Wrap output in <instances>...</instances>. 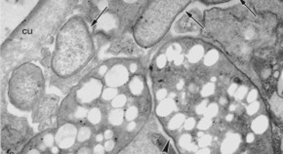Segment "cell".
<instances>
[{
  "mask_svg": "<svg viewBox=\"0 0 283 154\" xmlns=\"http://www.w3.org/2000/svg\"><path fill=\"white\" fill-rule=\"evenodd\" d=\"M80 19H72L60 31L52 66L61 76L74 74L92 56V41Z\"/></svg>",
  "mask_w": 283,
  "mask_h": 154,
  "instance_id": "cell-1",
  "label": "cell"
},
{
  "mask_svg": "<svg viewBox=\"0 0 283 154\" xmlns=\"http://www.w3.org/2000/svg\"><path fill=\"white\" fill-rule=\"evenodd\" d=\"M218 59V53L216 51H210L209 53L206 55L205 57V64L207 65H211L215 64V62Z\"/></svg>",
  "mask_w": 283,
  "mask_h": 154,
  "instance_id": "cell-13",
  "label": "cell"
},
{
  "mask_svg": "<svg viewBox=\"0 0 283 154\" xmlns=\"http://www.w3.org/2000/svg\"><path fill=\"white\" fill-rule=\"evenodd\" d=\"M255 126H258V128L254 129V130L256 131V133H263V131L267 128V126H268V120H266L264 117H261L254 122L253 127H255Z\"/></svg>",
  "mask_w": 283,
  "mask_h": 154,
  "instance_id": "cell-9",
  "label": "cell"
},
{
  "mask_svg": "<svg viewBox=\"0 0 283 154\" xmlns=\"http://www.w3.org/2000/svg\"><path fill=\"white\" fill-rule=\"evenodd\" d=\"M165 96H166V90H160L156 94V97L158 98L159 100H162L163 98H165Z\"/></svg>",
  "mask_w": 283,
  "mask_h": 154,
  "instance_id": "cell-25",
  "label": "cell"
},
{
  "mask_svg": "<svg viewBox=\"0 0 283 154\" xmlns=\"http://www.w3.org/2000/svg\"><path fill=\"white\" fill-rule=\"evenodd\" d=\"M128 73L123 66H116L107 76V83L109 86H120L126 82Z\"/></svg>",
  "mask_w": 283,
  "mask_h": 154,
  "instance_id": "cell-6",
  "label": "cell"
},
{
  "mask_svg": "<svg viewBox=\"0 0 283 154\" xmlns=\"http://www.w3.org/2000/svg\"><path fill=\"white\" fill-rule=\"evenodd\" d=\"M259 106V104L258 103H254V104H252L250 107H249V109H248V113L249 114H253V113H255L257 111V109L258 108H256V107H258Z\"/></svg>",
  "mask_w": 283,
  "mask_h": 154,
  "instance_id": "cell-22",
  "label": "cell"
},
{
  "mask_svg": "<svg viewBox=\"0 0 283 154\" xmlns=\"http://www.w3.org/2000/svg\"><path fill=\"white\" fill-rule=\"evenodd\" d=\"M208 123H209V122H207V120H202L200 122V125H198V127L201 128V129H203V128L206 129V128H208L210 126Z\"/></svg>",
  "mask_w": 283,
  "mask_h": 154,
  "instance_id": "cell-26",
  "label": "cell"
},
{
  "mask_svg": "<svg viewBox=\"0 0 283 154\" xmlns=\"http://www.w3.org/2000/svg\"><path fill=\"white\" fill-rule=\"evenodd\" d=\"M213 91H214L213 84H207V85L205 86L203 88V90H202V95L203 96H209V95H211L212 93H213Z\"/></svg>",
  "mask_w": 283,
  "mask_h": 154,
  "instance_id": "cell-18",
  "label": "cell"
},
{
  "mask_svg": "<svg viewBox=\"0 0 283 154\" xmlns=\"http://www.w3.org/2000/svg\"><path fill=\"white\" fill-rule=\"evenodd\" d=\"M113 146H114V142H113L112 141H108L105 144V148L107 151H111V150L113 148Z\"/></svg>",
  "mask_w": 283,
  "mask_h": 154,
  "instance_id": "cell-20",
  "label": "cell"
},
{
  "mask_svg": "<svg viewBox=\"0 0 283 154\" xmlns=\"http://www.w3.org/2000/svg\"><path fill=\"white\" fill-rule=\"evenodd\" d=\"M217 111H218V108H217V106H216V104H212V106H210L207 108V112L210 117L214 116V115L217 113Z\"/></svg>",
  "mask_w": 283,
  "mask_h": 154,
  "instance_id": "cell-19",
  "label": "cell"
},
{
  "mask_svg": "<svg viewBox=\"0 0 283 154\" xmlns=\"http://www.w3.org/2000/svg\"><path fill=\"white\" fill-rule=\"evenodd\" d=\"M123 112L121 110H113L109 114V122H111L112 125H119L122 122Z\"/></svg>",
  "mask_w": 283,
  "mask_h": 154,
  "instance_id": "cell-8",
  "label": "cell"
},
{
  "mask_svg": "<svg viewBox=\"0 0 283 154\" xmlns=\"http://www.w3.org/2000/svg\"><path fill=\"white\" fill-rule=\"evenodd\" d=\"M105 138L107 139H109V138H111V136H112V133H111V131H107V133H105Z\"/></svg>",
  "mask_w": 283,
  "mask_h": 154,
  "instance_id": "cell-30",
  "label": "cell"
},
{
  "mask_svg": "<svg viewBox=\"0 0 283 154\" xmlns=\"http://www.w3.org/2000/svg\"><path fill=\"white\" fill-rule=\"evenodd\" d=\"M143 87H144L143 82H142L141 78H139V76H138L133 80L132 83H131L130 89H131V92H132L134 95H140L141 92L143 91Z\"/></svg>",
  "mask_w": 283,
  "mask_h": 154,
  "instance_id": "cell-7",
  "label": "cell"
},
{
  "mask_svg": "<svg viewBox=\"0 0 283 154\" xmlns=\"http://www.w3.org/2000/svg\"><path fill=\"white\" fill-rule=\"evenodd\" d=\"M253 139H254V136L251 135V134H249L248 136H247V142H253Z\"/></svg>",
  "mask_w": 283,
  "mask_h": 154,
  "instance_id": "cell-29",
  "label": "cell"
},
{
  "mask_svg": "<svg viewBox=\"0 0 283 154\" xmlns=\"http://www.w3.org/2000/svg\"><path fill=\"white\" fill-rule=\"evenodd\" d=\"M194 127V120L192 118H189L186 123V129H192Z\"/></svg>",
  "mask_w": 283,
  "mask_h": 154,
  "instance_id": "cell-21",
  "label": "cell"
},
{
  "mask_svg": "<svg viewBox=\"0 0 283 154\" xmlns=\"http://www.w3.org/2000/svg\"><path fill=\"white\" fill-rule=\"evenodd\" d=\"M44 79L41 69L32 64H24L12 74L8 95L11 103L22 110L29 111L41 98Z\"/></svg>",
  "mask_w": 283,
  "mask_h": 154,
  "instance_id": "cell-2",
  "label": "cell"
},
{
  "mask_svg": "<svg viewBox=\"0 0 283 154\" xmlns=\"http://www.w3.org/2000/svg\"><path fill=\"white\" fill-rule=\"evenodd\" d=\"M74 136H75V128L71 125H66L58 131L56 141L58 144L63 148H68L73 143Z\"/></svg>",
  "mask_w": 283,
  "mask_h": 154,
  "instance_id": "cell-5",
  "label": "cell"
},
{
  "mask_svg": "<svg viewBox=\"0 0 283 154\" xmlns=\"http://www.w3.org/2000/svg\"><path fill=\"white\" fill-rule=\"evenodd\" d=\"M256 97H257V94H256V91H252V92L250 93V95H249V97H248V101H254V100L256 99Z\"/></svg>",
  "mask_w": 283,
  "mask_h": 154,
  "instance_id": "cell-27",
  "label": "cell"
},
{
  "mask_svg": "<svg viewBox=\"0 0 283 154\" xmlns=\"http://www.w3.org/2000/svg\"><path fill=\"white\" fill-rule=\"evenodd\" d=\"M184 120V116L183 115H177L174 118L172 119L171 122H170V128L171 129H175V128H178L181 123Z\"/></svg>",
  "mask_w": 283,
  "mask_h": 154,
  "instance_id": "cell-14",
  "label": "cell"
},
{
  "mask_svg": "<svg viewBox=\"0 0 283 154\" xmlns=\"http://www.w3.org/2000/svg\"><path fill=\"white\" fill-rule=\"evenodd\" d=\"M91 136V132L90 129L87 127H83L79 130V134H78V141L79 142H85L87 141L88 139L90 138Z\"/></svg>",
  "mask_w": 283,
  "mask_h": 154,
  "instance_id": "cell-12",
  "label": "cell"
},
{
  "mask_svg": "<svg viewBox=\"0 0 283 154\" xmlns=\"http://www.w3.org/2000/svg\"><path fill=\"white\" fill-rule=\"evenodd\" d=\"M134 128H135V123H130V125L128 126V130H132Z\"/></svg>",
  "mask_w": 283,
  "mask_h": 154,
  "instance_id": "cell-31",
  "label": "cell"
},
{
  "mask_svg": "<svg viewBox=\"0 0 283 154\" xmlns=\"http://www.w3.org/2000/svg\"><path fill=\"white\" fill-rule=\"evenodd\" d=\"M115 93H116V91L114 89H108V90L105 91L104 94H102V98L105 100H111L115 96Z\"/></svg>",
  "mask_w": 283,
  "mask_h": 154,
  "instance_id": "cell-17",
  "label": "cell"
},
{
  "mask_svg": "<svg viewBox=\"0 0 283 154\" xmlns=\"http://www.w3.org/2000/svg\"><path fill=\"white\" fill-rule=\"evenodd\" d=\"M173 1H158V2H153L154 6L153 8H148L146 12H144V16L142 17L141 20L139 21L138 23V29L137 30L139 31V34L142 33V31H150V34L147 35L146 39L147 40V45H150L151 37H153V31H155L157 36V41L161 39V36L163 35V33L167 31L168 27L170 26V22L172 20H174L176 17V14L179 12L180 7L175 10H173L172 12H170L167 15H165V11H167V9L171 6ZM182 6L181 8H183Z\"/></svg>",
  "mask_w": 283,
  "mask_h": 154,
  "instance_id": "cell-3",
  "label": "cell"
},
{
  "mask_svg": "<svg viewBox=\"0 0 283 154\" xmlns=\"http://www.w3.org/2000/svg\"><path fill=\"white\" fill-rule=\"evenodd\" d=\"M88 119H89L90 122H92V123L94 124L98 123V122L101 120V113L100 111H99V109H97V108L92 109L89 112V114H88Z\"/></svg>",
  "mask_w": 283,
  "mask_h": 154,
  "instance_id": "cell-10",
  "label": "cell"
},
{
  "mask_svg": "<svg viewBox=\"0 0 283 154\" xmlns=\"http://www.w3.org/2000/svg\"><path fill=\"white\" fill-rule=\"evenodd\" d=\"M202 48L199 47V46H196L194 47L192 51H190V54H189V59H192V61H198L201 57H202Z\"/></svg>",
  "mask_w": 283,
  "mask_h": 154,
  "instance_id": "cell-11",
  "label": "cell"
},
{
  "mask_svg": "<svg viewBox=\"0 0 283 154\" xmlns=\"http://www.w3.org/2000/svg\"><path fill=\"white\" fill-rule=\"evenodd\" d=\"M126 98L124 96H118L116 99L112 101V106H115V107H120L122 106H124L125 103H126Z\"/></svg>",
  "mask_w": 283,
  "mask_h": 154,
  "instance_id": "cell-16",
  "label": "cell"
},
{
  "mask_svg": "<svg viewBox=\"0 0 283 154\" xmlns=\"http://www.w3.org/2000/svg\"><path fill=\"white\" fill-rule=\"evenodd\" d=\"M138 115V110L136 107H130L128 110L126 111V119L127 120H133L134 118H136Z\"/></svg>",
  "mask_w": 283,
  "mask_h": 154,
  "instance_id": "cell-15",
  "label": "cell"
},
{
  "mask_svg": "<svg viewBox=\"0 0 283 154\" xmlns=\"http://www.w3.org/2000/svg\"><path fill=\"white\" fill-rule=\"evenodd\" d=\"M165 61H166L165 56H160V57H159V59H158L157 65L161 67V66H163V65H165Z\"/></svg>",
  "mask_w": 283,
  "mask_h": 154,
  "instance_id": "cell-24",
  "label": "cell"
},
{
  "mask_svg": "<svg viewBox=\"0 0 283 154\" xmlns=\"http://www.w3.org/2000/svg\"><path fill=\"white\" fill-rule=\"evenodd\" d=\"M136 68H137L136 65H131V70H132V71H136Z\"/></svg>",
  "mask_w": 283,
  "mask_h": 154,
  "instance_id": "cell-33",
  "label": "cell"
},
{
  "mask_svg": "<svg viewBox=\"0 0 283 154\" xmlns=\"http://www.w3.org/2000/svg\"><path fill=\"white\" fill-rule=\"evenodd\" d=\"M94 152L96 153H104V147L102 145H98L96 149H94Z\"/></svg>",
  "mask_w": 283,
  "mask_h": 154,
  "instance_id": "cell-28",
  "label": "cell"
},
{
  "mask_svg": "<svg viewBox=\"0 0 283 154\" xmlns=\"http://www.w3.org/2000/svg\"><path fill=\"white\" fill-rule=\"evenodd\" d=\"M102 139H104V136H102V135H99V136H97V141H98V142L102 141Z\"/></svg>",
  "mask_w": 283,
  "mask_h": 154,
  "instance_id": "cell-32",
  "label": "cell"
},
{
  "mask_svg": "<svg viewBox=\"0 0 283 154\" xmlns=\"http://www.w3.org/2000/svg\"><path fill=\"white\" fill-rule=\"evenodd\" d=\"M100 82H98L97 80H92V81L88 83V85L86 84V86H84L80 90V92H78V99L80 98L82 103H90V101H92V100L96 99L100 95Z\"/></svg>",
  "mask_w": 283,
  "mask_h": 154,
  "instance_id": "cell-4",
  "label": "cell"
},
{
  "mask_svg": "<svg viewBox=\"0 0 283 154\" xmlns=\"http://www.w3.org/2000/svg\"><path fill=\"white\" fill-rule=\"evenodd\" d=\"M245 92H246V88H245V87H244V88H240V89L238 90L237 94H236V97H237L238 99H241V98L244 97V95H245Z\"/></svg>",
  "mask_w": 283,
  "mask_h": 154,
  "instance_id": "cell-23",
  "label": "cell"
}]
</instances>
